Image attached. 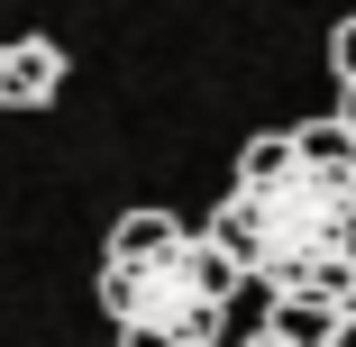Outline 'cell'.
<instances>
[{
	"label": "cell",
	"mask_w": 356,
	"mask_h": 347,
	"mask_svg": "<svg viewBox=\"0 0 356 347\" xmlns=\"http://www.w3.org/2000/svg\"><path fill=\"white\" fill-rule=\"evenodd\" d=\"M247 347H283V338H265V329H256V338H247Z\"/></svg>",
	"instance_id": "cell-9"
},
{
	"label": "cell",
	"mask_w": 356,
	"mask_h": 347,
	"mask_svg": "<svg viewBox=\"0 0 356 347\" xmlns=\"http://www.w3.org/2000/svg\"><path fill=\"white\" fill-rule=\"evenodd\" d=\"M329 347H356V311H347V320H338V338H329Z\"/></svg>",
	"instance_id": "cell-8"
},
{
	"label": "cell",
	"mask_w": 356,
	"mask_h": 347,
	"mask_svg": "<svg viewBox=\"0 0 356 347\" xmlns=\"http://www.w3.org/2000/svg\"><path fill=\"white\" fill-rule=\"evenodd\" d=\"M119 347H192L183 329H156V320H119Z\"/></svg>",
	"instance_id": "cell-6"
},
{
	"label": "cell",
	"mask_w": 356,
	"mask_h": 347,
	"mask_svg": "<svg viewBox=\"0 0 356 347\" xmlns=\"http://www.w3.org/2000/svg\"><path fill=\"white\" fill-rule=\"evenodd\" d=\"M329 64H338V83L356 92V19H338V37H329Z\"/></svg>",
	"instance_id": "cell-7"
},
{
	"label": "cell",
	"mask_w": 356,
	"mask_h": 347,
	"mask_svg": "<svg viewBox=\"0 0 356 347\" xmlns=\"http://www.w3.org/2000/svg\"><path fill=\"white\" fill-rule=\"evenodd\" d=\"M293 165H302L293 156V128H265V137H247V156H238V192H274Z\"/></svg>",
	"instance_id": "cell-5"
},
{
	"label": "cell",
	"mask_w": 356,
	"mask_h": 347,
	"mask_svg": "<svg viewBox=\"0 0 356 347\" xmlns=\"http://www.w3.org/2000/svg\"><path fill=\"white\" fill-rule=\"evenodd\" d=\"M64 83V46L55 37H10L0 46V110H46Z\"/></svg>",
	"instance_id": "cell-1"
},
{
	"label": "cell",
	"mask_w": 356,
	"mask_h": 347,
	"mask_svg": "<svg viewBox=\"0 0 356 347\" xmlns=\"http://www.w3.org/2000/svg\"><path fill=\"white\" fill-rule=\"evenodd\" d=\"M293 156L320 165L329 183H356V128L347 119H311V128H293Z\"/></svg>",
	"instance_id": "cell-4"
},
{
	"label": "cell",
	"mask_w": 356,
	"mask_h": 347,
	"mask_svg": "<svg viewBox=\"0 0 356 347\" xmlns=\"http://www.w3.org/2000/svg\"><path fill=\"white\" fill-rule=\"evenodd\" d=\"M347 311H356V293H347Z\"/></svg>",
	"instance_id": "cell-10"
},
{
	"label": "cell",
	"mask_w": 356,
	"mask_h": 347,
	"mask_svg": "<svg viewBox=\"0 0 356 347\" xmlns=\"http://www.w3.org/2000/svg\"><path fill=\"white\" fill-rule=\"evenodd\" d=\"M192 238H183V220L174 211H128L119 229H110V274H137V265H174Z\"/></svg>",
	"instance_id": "cell-2"
},
{
	"label": "cell",
	"mask_w": 356,
	"mask_h": 347,
	"mask_svg": "<svg viewBox=\"0 0 356 347\" xmlns=\"http://www.w3.org/2000/svg\"><path fill=\"white\" fill-rule=\"evenodd\" d=\"M338 320H347V302H320V293H293V284H283L274 311H265V338H283V347H329Z\"/></svg>",
	"instance_id": "cell-3"
}]
</instances>
